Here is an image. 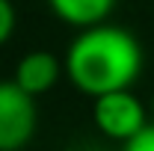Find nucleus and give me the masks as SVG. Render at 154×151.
<instances>
[{
    "label": "nucleus",
    "instance_id": "1",
    "mask_svg": "<svg viewBox=\"0 0 154 151\" xmlns=\"http://www.w3.org/2000/svg\"><path fill=\"white\" fill-rule=\"evenodd\" d=\"M62 65L74 89L89 98H101L134 86L142 71V48L131 30L104 21L77 30Z\"/></svg>",
    "mask_w": 154,
    "mask_h": 151
},
{
    "label": "nucleus",
    "instance_id": "2",
    "mask_svg": "<svg viewBox=\"0 0 154 151\" xmlns=\"http://www.w3.org/2000/svg\"><path fill=\"white\" fill-rule=\"evenodd\" d=\"M38 128L36 98L15 80H0V151H21Z\"/></svg>",
    "mask_w": 154,
    "mask_h": 151
},
{
    "label": "nucleus",
    "instance_id": "3",
    "mask_svg": "<svg viewBox=\"0 0 154 151\" xmlns=\"http://www.w3.org/2000/svg\"><path fill=\"white\" fill-rule=\"evenodd\" d=\"M92 122H95L101 136H107L113 142H122V145L128 139H134L136 133L148 125L145 107L131 89L92 98Z\"/></svg>",
    "mask_w": 154,
    "mask_h": 151
},
{
    "label": "nucleus",
    "instance_id": "4",
    "mask_svg": "<svg viewBox=\"0 0 154 151\" xmlns=\"http://www.w3.org/2000/svg\"><path fill=\"white\" fill-rule=\"evenodd\" d=\"M62 74H65V65L54 54H48V51H30V54H24L18 59L12 80L18 83L24 92H30L33 98H38V95L51 92L59 83Z\"/></svg>",
    "mask_w": 154,
    "mask_h": 151
},
{
    "label": "nucleus",
    "instance_id": "5",
    "mask_svg": "<svg viewBox=\"0 0 154 151\" xmlns=\"http://www.w3.org/2000/svg\"><path fill=\"white\" fill-rule=\"evenodd\" d=\"M48 6L62 24L74 30H86L110 18L116 0H48Z\"/></svg>",
    "mask_w": 154,
    "mask_h": 151
},
{
    "label": "nucleus",
    "instance_id": "6",
    "mask_svg": "<svg viewBox=\"0 0 154 151\" xmlns=\"http://www.w3.org/2000/svg\"><path fill=\"white\" fill-rule=\"evenodd\" d=\"M15 24H18V15H15L12 0H0V45H6V42L12 39Z\"/></svg>",
    "mask_w": 154,
    "mask_h": 151
},
{
    "label": "nucleus",
    "instance_id": "7",
    "mask_svg": "<svg viewBox=\"0 0 154 151\" xmlns=\"http://www.w3.org/2000/svg\"><path fill=\"white\" fill-rule=\"evenodd\" d=\"M122 151H154V122H148L134 139H128Z\"/></svg>",
    "mask_w": 154,
    "mask_h": 151
},
{
    "label": "nucleus",
    "instance_id": "8",
    "mask_svg": "<svg viewBox=\"0 0 154 151\" xmlns=\"http://www.w3.org/2000/svg\"><path fill=\"white\" fill-rule=\"evenodd\" d=\"M151 113H154V104H151Z\"/></svg>",
    "mask_w": 154,
    "mask_h": 151
}]
</instances>
